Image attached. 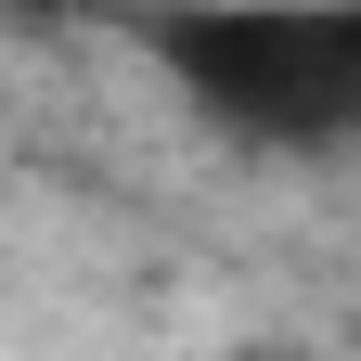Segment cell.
<instances>
[{
    "label": "cell",
    "mask_w": 361,
    "mask_h": 361,
    "mask_svg": "<svg viewBox=\"0 0 361 361\" xmlns=\"http://www.w3.org/2000/svg\"><path fill=\"white\" fill-rule=\"evenodd\" d=\"M26 13H65V0H26Z\"/></svg>",
    "instance_id": "obj_2"
},
{
    "label": "cell",
    "mask_w": 361,
    "mask_h": 361,
    "mask_svg": "<svg viewBox=\"0 0 361 361\" xmlns=\"http://www.w3.org/2000/svg\"><path fill=\"white\" fill-rule=\"evenodd\" d=\"M142 39L258 155L361 142V0H168Z\"/></svg>",
    "instance_id": "obj_1"
}]
</instances>
